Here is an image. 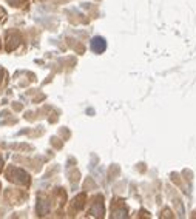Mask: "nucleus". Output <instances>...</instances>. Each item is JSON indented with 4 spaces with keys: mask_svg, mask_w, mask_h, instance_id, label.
Segmentation results:
<instances>
[{
    "mask_svg": "<svg viewBox=\"0 0 196 219\" xmlns=\"http://www.w3.org/2000/svg\"><path fill=\"white\" fill-rule=\"evenodd\" d=\"M8 178H9V181H14V182H17V184L30 182V176L25 171L19 170V168H9L8 170Z\"/></svg>",
    "mask_w": 196,
    "mask_h": 219,
    "instance_id": "nucleus-1",
    "label": "nucleus"
},
{
    "mask_svg": "<svg viewBox=\"0 0 196 219\" xmlns=\"http://www.w3.org/2000/svg\"><path fill=\"white\" fill-rule=\"evenodd\" d=\"M19 42H20V37H19L17 33H9V34H8V45H6V50H8V51H13V50L19 45Z\"/></svg>",
    "mask_w": 196,
    "mask_h": 219,
    "instance_id": "nucleus-3",
    "label": "nucleus"
},
{
    "mask_svg": "<svg viewBox=\"0 0 196 219\" xmlns=\"http://www.w3.org/2000/svg\"><path fill=\"white\" fill-rule=\"evenodd\" d=\"M3 17H5V11H3V9L0 8V22L3 20Z\"/></svg>",
    "mask_w": 196,
    "mask_h": 219,
    "instance_id": "nucleus-5",
    "label": "nucleus"
},
{
    "mask_svg": "<svg viewBox=\"0 0 196 219\" xmlns=\"http://www.w3.org/2000/svg\"><path fill=\"white\" fill-rule=\"evenodd\" d=\"M91 50L96 53V54H101V53H104L105 51V48H107V42H105V39H102V37H94V39H91Z\"/></svg>",
    "mask_w": 196,
    "mask_h": 219,
    "instance_id": "nucleus-2",
    "label": "nucleus"
},
{
    "mask_svg": "<svg viewBox=\"0 0 196 219\" xmlns=\"http://www.w3.org/2000/svg\"><path fill=\"white\" fill-rule=\"evenodd\" d=\"M11 5H16V6H19V3H20V0H8Z\"/></svg>",
    "mask_w": 196,
    "mask_h": 219,
    "instance_id": "nucleus-4",
    "label": "nucleus"
}]
</instances>
